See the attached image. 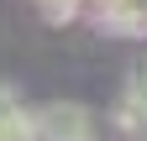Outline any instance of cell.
<instances>
[{"label": "cell", "instance_id": "2", "mask_svg": "<svg viewBox=\"0 0 147 141\" xmlns=\"http://www.w3.org/2000/svg\"><path fill=\"white\" fill-rule=\"evenodd\" d=\"M116 126H121L126 136L147 131V58L131 63V73H126V94H121V104H116Z\"/></svg>", "mask_w": 147, "mask_h": 141}, {"label": "cell", "instance_id": "1", "mask_svg": "<svg viewBox=\"0 0 147 141\" xmlns=\"http://www.w3.org/2000/svg\"><path fill=\"white\" fill-rule=\"evenodd\" d=\"M89 110L84 104H47L37 110V141H89Z\"/></svg>", "mask_w": 147, "mask_h": 141}, {"label": "cell", "instance_id": "3", "mask_svg": "<svg viewBox=\"0 0 147 141\" xmlns=\"http://www.w3.org/2000/svg\"><path fill=\"white\" fill-rule=\"evenodd\" d=\"M0 141H37V115H26L16 94L0 84Z\"/></svg>", "mask_w": 147, "mask_h": 141}]
</instances>
